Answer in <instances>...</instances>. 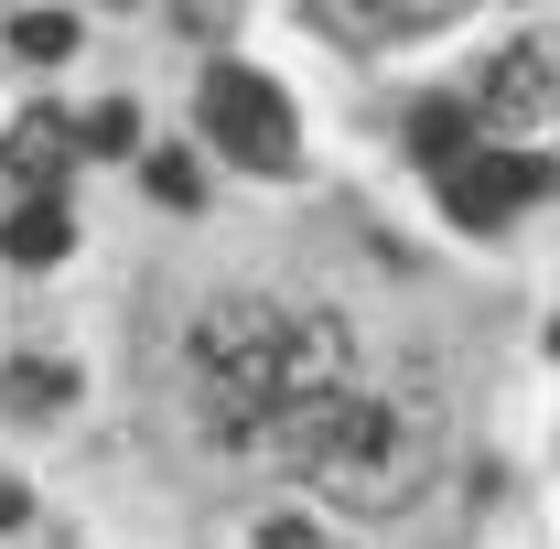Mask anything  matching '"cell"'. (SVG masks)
<instances>
[{"instance_id":"obj_1","label":"cell","mask_w":560,"mask_h":549,"mask_svg":"<svg viewBox=\"0 0 560 549\" xmlns=\"http://www.w3.org/2000/svg\"><path fill=\"white\" fill-rule=\"evenodd\" d=\"M270 431L302 453V475L324 484V495H346V506H399L420 484V464H431L420 410L410 399H366V388H335V399L270 420Z\"/></svg>"},{"instance_id":"obj_2","label":"cell","mask_w":560,"mask_h":549,"mask_svg":"<svg viewBox=\"0 0 560 549\" xmlns=\"http://www.w3.org/2000/svg\"><path fill=\"white\" fill-rule=\"evenodd\" d=\"M206 130H215V151H237L248 173H291V97H280L259 66H215L206 75Z\"/></svg>"},{"instance_id":"obj_3","label":"cell","mask_w":560,"mask_h":549,"mask_svg":"<svg viewBox=\"0 0 560 549\" xmlns=\"http://www.w3.org/2000/svg\"><path fill=\"white\" fill-rule=\"evenodd\" d=\"M560 108V44L550 33H517L486 66V119H550Z\"/></svg>"},{"instance_id":"obj_4","label":"cell","mask_w":560,"mask_h":549,"mask_svg":"<svg viewBox=\"0 0 560 549\" xmlns=\"http://www.w3.org/2000/svg\"><path fill=\"white\" fill-rule=\"evenodd\" d=\"M539 184H550V173H539L528 151H475V162L453 173V215H464V226H506Z\"/></svg>"},{"instance_id":"obj_5","label":"cell","mask_w":560,"mask_h":549,"mask_svg":"<svg viewBox=\"0 0 560 549\" xmlns=\"http://www.w3.org/2000/svg\"><path fill=\"white\" fill-rule=\"evenodd\" d=\"M75 248V215H66V195H22V206L0 215V259H22V270H55Z\"/></svg>"},{"instance_id":"obj_6","label":"cell","mask_w":560,"mask_h":549,"mask_svg":"<svg viewBox=\"0 0 560 549\" xmlns=\"http://www.w3.org/2000/svg\"><path fill=\"white\" fill-rule=\"evenodd\" d=\"M410 151L453 184V173L475 162V108H410Z\"/></svg>"},{"instance_id":"obj_7","label":"cell","mask_w":560,"mask_h":549,"mask_svg":"<svg viewBox=\"0 0 560 549\" xmlns=\"http://www.w3.org/2000/svg\"><path fill=\"white\" fill-rule=\"evenodd\" d=\"M66 140H75V119H66V108H33V119L11 130V173H33V184H44V173L66 162Z\"/></svg>"},{"instance_id":"obj_8","label":"cell","mask_w":560,"mask_h":549,"mask_svg":"<svg viewBox=\"0 0 560 549\" xmlns=\"http://www.w3.org/2000/svg\"><path fill=\"white\" fill-rule=\"evenodd\" d=\"M140 173H151V195H162L173 215H184V206H206V173H195V151H151Z\"/></svg>"},{"instance_id":"obj_9","label":"cell","mask_w":560,"mask_h":549,"mask_svg":"<svg viewBox=\"0 0 560 549\" xmlns=\"http://www.w3.org/2000/svg\"><path fill=\"white\" fill-rule=\"evenodd\" d=\"M11 44H22L33 66H55V55L75 44V22H66V11H22V22H11Z\"/></svg>"},{"instance_id":"obj_10","label":"cell","mask_w":560,"mask_h":549,"mask_svg":"<svg viewBox=\"0 0 560 549\" xmlns=\"http://www.w3.org/2000/svg\"><path fill=\"white\" fill-rule=\"evenodd\" d=\"M75 140H86V151H130V140H140V108L108 97V108H86V119H75Z\"/></svg>"},{"instance_id":"obj_11","label":"cell","mask_w":560,"mask_h":549,"mask_svg":"<svg viewBox=\"0 0 560 549\" xmlns=\"http://www.w3.org/2000/svg\"><path fill=\"white\" fill-rule=\"evenodd\" d=\"M11 399H22V410H55L66 388H55V366H11Z\"/></svg>"},{"instance_id":"obj_12","label":"cell","mask_w":560,"mask_h":549,"mask_svg":"<svg viewBox=\"0 0 560 549\" xmlns=\"http://www.w3.org/2000/svg\"><path fill=\"white\" fill-rule=\"evenodd\" d=\"M11 517H22V495H11V484H0V528H11Z\"/></svg>"},{"instance_id":"obj_13","label":"cell","mask_w":560,"mask_h":549,"mask_svg":"<svg viewBox=\"0 0 560 549\" xmlns=\"http://www.w3.org/2000/svg\"><path fill=\"white\" fill-rule=\"evenodd\" d=\"M550 355H560V324H550Z\"/></svg>"}]
</instances>
